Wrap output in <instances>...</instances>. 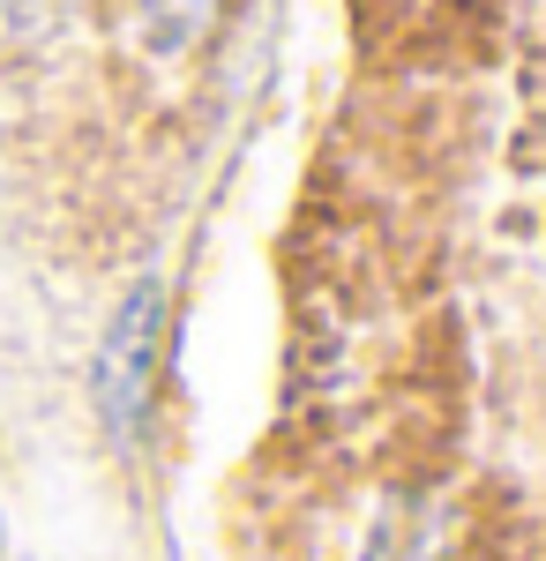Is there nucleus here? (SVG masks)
Segmentation results:
<instances>
[{
  "label": "nucleus",
  "mask_w": 546,
  "mask_h": 561,
  "mask_svg": "<svg viewBox=\"0 0 546 561\" xmlns=\"http://www.w3.org/2000/svg\"><path fill=\"white\" fill-rule=\"evenodd\" d=\"M158 382H166V285L143 277V285L113 307V322H105V337H98V359H90L98 420H105V434H113L121 449L150 442Z\"/></svg>",
  "instance_id": "1"
},
{
  "label": "nucleus",
  "mask_w": 546,
  "mask_h": 561,
  "mask_svg": "<svg viewBox=\"0 0 546 561\" xmlns=\"http://www.w3.org/2000/svg\"><path fill=\"white\" fill-rule=\"evenodd\" d=\"M68 0H0V45H38L60 31Z\"/></svg>",
  "instance_id": "2"
},
{
  "label": "nucleus",
  "mask_w": 546,
  "mask_h": 561,
  "mask_svg": "<svg viewBox=\"0 0 546 561\" xmlns=\"http://www.w3.org/2000/svg\"><path fill=\"white\" fill-rule=\"evenodd\" d=\"M143 8H150V38L158 45H187L211 23V0H143Z\"/></svg>",
  "instance_id": "3"
}]
</instances>
